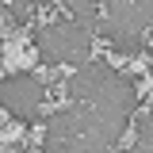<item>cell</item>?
Here are the masks:
<instances>
[{
	"label": "cell",
	"mask_w": 153,
	"mask_h": 153,
	"mask_svg": "<svg viewBox=\"0 0 153 153\" xmlns=\"http://www.w3.org/2000/svg\"><path fill=\"white\" fill-rule=\"evenodd\" d=\"M27 123H16L12 115L4 111V149H16V146H27Z\"/></svg>",
	"instance_id": "1"
}]
</instances>
